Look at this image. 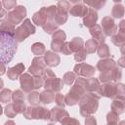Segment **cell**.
Instances as JSON below:
<instances>
[{
	"label": "cell",
	"mask_w": 125,
	"mask_h": 125,
	"mask_svg": "<svg viewBox=\"0 0 125 125\" xmlns=\"http://www.w3.org/2000/svg\"><path fill=\"white\" fill-rule=\"evenodd\" d=\"M0 55L1 62L9 63L18 50V41L14 33L0 32Z\"/></svg>",
	"instance_id": "1"
},
{
	"label": "cell",
	"mask_w": 125,
	"mask_h": 125,
	"mask_svg": "<svg viewBox=\"0 0 125 125\" xmlns=\"http://www.w3.org/2000/svg\"><path fill=\"white\" fill-rule=\"evenodd\" d=\"M86 79L87 78L79 77L75 80L74 85L65 95V104L67 105L72 106L79 104L81 99L86 95Z\"/></svg>",
	"instance_id": "2"
},
{
	"label": "cell",
	"mask_w": 125,
	"mask_h": 125,
	"mask_svg": "<svg viewBox=\"0 0 125 125\" xmlns=\"http://www.w3.org/2000/svg\"><path fill=\"white\" fill-rule=\"evenodd\" d=\"M101 96L97 93H86L79 103V110L82 116L93 115L99 107V100Z\"/></svg>",
	"instance_id": "3"
},
{
	"label": "cell",
	"mask_w": 125,
	"mask_h": 125,
	"mask_svg": "<svg viewBox=\"0 0 125 125\" xmlns=\"http://www.w3.org/2000/svg\"><path fill=\"white\" fill-rule=\"evenodd\" d=\"M20 84L24 93H30L44 87V80L42 76H33L30 73H23L20 77Z\"/></svg>",
	"instance_id": "4"
},
{
	"label": "cell",
	"mask_w": 125,
	"mask_h": 125,
	"mask_svg": "<svg viewBox=\"0 0 125 125\" xmlns=\"http://www.w3.org/2000/svg\"><path fill=\"white\" fill-rule=\"evenodd\" d=\"M23 117L25 119H41V120H48L51 118V110L47 109L44 106H26L24 111L22 112Z\"/></svg>",
	"instance_id": "5"
},
{
	"label": "cell",
	"mask_w": 125,
	"mask_h": 125,
	"mask_svg": "<svg viewBox=\"0 0 125 125\" xmlns=\"http://www.w3.org/2000/svg\"><path fill=\"white\" fill-rule=\"evenodd\" d=\"M35 31H36L35 26L32 24L31 21L29 19H25L21 23V25L16 28L15 37H16L18 42H22L28 36H30L31 34H34Z\"/></svg>",
	"instance_id": "6"
},
{
	"label": "cell",
	"mask_w": 125,
	"mask_h": 125,
	"mask_svg": "<svg viewBox=\"0 0 125 125\" xmlns=\"http://www.w3.org/2000/svg\"><path fill=\"white\" fill-rule=\"evenodd\" d=\"M6 19L8 21L13 23L14 25H17L19 23H21L23 19L26 16V8L22 5H18L13 11L7 13Z\"/></svg>",
	"instance_id": "7"
},
{
	"label": "cell",
	"mask_w": 125,
	"mask_h": 125,
	"mask_svg": "<svg viewBox=\"0 0 125 125\" xmlns=\"http://www.w3.org/2000/svg\"><path fill=\"white\" fill-rule=\"evenodd\" d=\"M122 78V70L116 66L113 69L106 71V72H101L99 75V80L102 83H107V82H118Z\"/></svg>",
	"instance_id": "8"
},
{
	"label": "cell",
	"mask_w": 125,
	"mask_h": 125,
	"mask_svg": "<svg viewBox=\"0 0 125 125\" xmlns=\"http://www.w3.org/2000/svg\"><path fill=\"white\" fill-rule=\"evenodd\" d=\"M46 70V62L44 57H35L32 60L31 65L28 68V73L33 76H42L44 71Z\"/></svg>",
	"instance_id": "9"
},
{
	"label": "cell",
	"mask_w": 125,
	"mask_h": 125,
	"mask_svg": "<svg viewBox=\"0 0 125 125\" xmlns=\"http://www.w3.org/2000/svg\"><path fill=\"white\" fill-rule=\"evenodd\" d=\"M95 71H96V68L93 65L85 63V62H79V63L75 64L74 68H73V72L77 76L87 78V79L91 78V77H94Z\"/></svg>",
	"instance_id": "10"
},
{
	"label": "cell",
	"mask_w": 125,
	"mask_h": 125,
	"mask_svg": "<svg viewBox=\"0 0 125 125\" xmlns=\"http://www.w3.org/2000/svg\"><path fill=\"white\" fill-rule=\"evenodd\" d=\"M66 39V34L63 30L58 29L52 35V42H51V49L55 53H61L62 45L64 44Z\"/></svg>",
	"instance_id": "11"
},
{
	"label": "cell",
	"mask_w": 125,
	"mask_h": 125,
	"mask_svg": "<svg viewBox=\"0 0 125 125\" xmlns=\"http://www.w3.org/2000/svg\"><path fill=\"white\" fill-rule=\"evenodd\" d=\"M101 27L105 36H112L113 34H115V32L117 31V28H118L117 24L114 21V19L109 16L103 18Z\"/></svg>",
	"instance_id": "12"
},
{
	"label": "cell",
	"mask_w": 125,
	"mask_h": 125,
	"mask_svg": "<svg viewBox=\"0 0 125 125\" xmlns=\"http://www.w3.org/2000/svg\"><path fill=\"white\" fill-rule=\"evenodd\" d=\"M71 8L69 10L70 16L73 17H85L89 11V7L82 1H70Z\"/></svg>",
	"instance_id": "13"
},
{
	"label": "cell",
	"mask_w": 125,
	"mask_h": 125,
	"mask_svg": "<svg viewBox=\"0 0 125 125\" xmlns=\"http://www.w3.org/2000/svg\"><path fill=\"white\" fill-rule=\"evenodd\" d=\"M111 42L115 46L120 47L123 44H125V20H122L119 22L117 31L115 32V34L111 36Z\"/></svg>",
	"instance_id": "14"
},
{
	"label": "cell",
	"mask_w": 125,
	"mask_h": 125,
	"mask_svg": "<svg viewBox=\"0 0 125 125\" xmlns=\"http://www.w3.org/2000/svg\"><path fill=\"white\" fill-rule=\"evenodd\" d=\"M116 92H117L116 83H113V82L103 83L101 86V90H100V96L113 100L116 97Z\"/></svg>",
	"instance_id": "15"
},
{
	"label": "cell",
	"mask_w": 125,
	"mask_h": 125,
	"mask_svg": "<svg viewBox=\"0 0 125 125\" xmlns=\"http://www.w3.org/2000/svg\"><path fill=\"white\" fill-rule=\"evenodd\" d=\"M66 117H69V114L63 107L54 106L51 109V118H50V120L52 122H61L62 120H63Z\"/></svg>",
	"instance_id": "16"
},
{
	"label": "cell",
	"mask_w": 125,
	"mask_h": 125,
	"mask_svg": "<svg viewBox=\"0 0 125 125\" xmlns=\"http://www.w3.org/2000/svg\"><path fill=\"white\" fill-rule=\"evenodd\" d=\"M117 66V63L115 61H113L112 59H102L98 62L97 63V69L100 70V72H106L109 71L111 69H113L114 67Z\"/></svg>",
	"instance_id": "17"
},
{
	"label": "cell",
	"mask_w": 125,
	"mask_h": 125,
	"mask_svg": "<svg viewBox=\"0 0 125 125\" xmlns=\"http://www.w3.org/2000/svg\"><path fill=\"white\" fill-rule=\"evenodd\" d=\"M24 70V64L20 62L12 67H9L7 69V75L10 80H17L19 79L22 74Z\"/></svg>",
	"instance_id": "18"
},
{
	"label": "cell",
	"mask_w": 125,
	"mask_h": 125,
	"mask_svg": "<svg viewBox=\"0 0 125 125\" xmlns=\"http://www.w3.org/2000/svg\"><path fill=\"white\" fill-rule=\"evenodd\" d=\"M63 81L61 78H52L50 80L44 81V87L47 90H52L54 92H60L63 87Z\"/></svg>",
	"instance_id": "19"
},
{
	"label": "cell",
	"mask_w": 125,
	"mask_h": 125,
	"mask_svg": "<svg viewBox=\"0 0 125 125\" xmlns=\"http://www.w3.org/2000/svg\"><path fill=\"white\" fill-rule=\"evenodd\" d=\"M97 21H98V13H97V11L92 9V8H89V11H88L87 15L83 18V24L86 27L91 28V27H93L94 25L97 24Z\"/></svg>",
	"instance_id": "20"
},
{
	"label": "cell",
	"mask_w": 125,
	"mask_h": 125,
	"mask_svg": "<svg viewBox=\"0 0 125 125\" xmlns=\"http://www.w3.org/2000/svg\"><path fill=\"white\" fill-rule=\"evenodd\" d=\"M89 31H90V34L92 35L93 39L96 40L100 45H102V44L104 43L106 36L104 35V31H103L101 25L96 24V25H94L93 27L89 28Z\"/></svg>",
	"instance_id": "21"
},
{
	"label": "cell",
	"mask_w": 125,
	"mask_h": 125,
	"mask_svg": "<svg viewBox=\"0 0 125 125\" xmlns=\"http://www.w3.org/2000/svg\"><path fill=\"white\" fill-rule=\"evenodd\" d=\"M43 57H44L46 65H48L50 67H55V66L59 65L61 62L60 56L53 51H47Z\"/></svg>",
	"instance_id": "22"
},
{
	"label": "cell",
	"mask_w": 125,
	"mask_h": 125,
	"mask_svg": "<svg viewBox=\"0 0 125 125\" xmlns=\"http://www.w3.org/2000/svg\"><path fill=\"white\" fill-rule=\"evenodd\" d=\"M102 84L100 83V80L95 77H91L86 79V90L87 93H97L100 95Z\"/></svg>",
	"instance_id": "23"
},
{
	"label": "cell",
	"mask_w": 125,
	"mask_h": 125,
	"mask_svg": "<svg viewBox=\"0 0 125 125\" xmlns=\"http://www.w3.org/2000/svg\"><path fill=\"white\" fill-rule=\"evenodd\" d=\"M111 111L117 113L118 115L123 113L125 111V99L123 98H114L111 105H110Z\"/></svg>",
	"instance_id": "24"
},
{
	"label": "cell",
	"mask_w": 125,
	"mask_h": 125,
	"mask_svg": "<svg viewBox=\"0 0 125 125\" xmlns=\"http://www.w3.org/2000/svg\"><path fill=\"white\" fill-rule=\"evenodd\" d=\"M32 21H33V23H35L36 25L42 26V27L47 23L48 18H47L46 14H45V12H44V10H43L42 8H41L39 11H37L36 13H34V15H33V17H32Z\"/></svg>",
	"instance_id": "25"
},
{
	"label": "cell",
	"mask_w": 125,
	"mask_h": 125,
	"mask_svg": "<svg viewBox=\"0 0 125 125\" xmlns=\"http://www.w3.org/2000/svg\"><path fill=\"white\" fill-rule=\"evenodd\" d=\"M55 92L52 90H47L45 89L43 92L40 93V101L44 104H49L55 101Z\"/></svg>",
	"instance_id": "26"
},
{
	"label": "cell",
	"mask_w": 125,
	"mask_h": 125,
	"mask_svg": "<svg viewBox=\"0 0 125 125\" xmlns=\"http://www.w3.org/2000/svg\"><path fill=\"white\" fill-rule=\"evenodd\" d=\"M124 15H125V7L121 4L120 1H118V3H115L114 6L112 7L111 16L113 19H120Z\"/></svg>",
	"instance_id": "27"
},
{
	"label": "cell",
	"mask_w": 125,
	"mask_h": 125,
	"mask_svg": "<svg viewBox=\"0 0 125 125\" xmlns=\"http://www.w3.org/2000/svg\"><path fill=\"white\" fill-rule=\"evenodd\" d=\"M69 45H70L72 53L74 54L77 51H79L80 49L84 48V41L81 37H73L71 39V41L69 42Z\"/></svg>",
	"instance_id": "28"
},
{
	"label": "cell",
	"mask_w": 125,
	"mask_h": 125,
	"mask_svg": "<svg viewBox=\"0 0 125 125\" xmlns=\"http://www.w3.org/2000/svg\"><path fill=\"white\" fill-rule=\"evenodd\" d=\"M26 100L30 104V105H32V106H38L39 104L41 103L40 94L38 92H36V91H32V92L28 93L27 97H26Z\"/></svg>",
	"instance_id": "29"
},
{
	"label": "cell",
	"mask_w": 125,
	"mask_h": 125,
	"mask_svg": "<svg viewBox=\"0 0 125 125\" xmlns=\"http://www.w3.org/2000/svg\"><path fill=\"white\" fill-rule=\"evenodd\" d=\"M42 9L44 10L47 18H48V21H55L56 17H57V14H58V7L57 5H52V6H49V7H42Z\"/></svg>",
	"instance_id": "30"
},
{
	"label": "cell",
	"mask_w": 125,
	"mask_h": 125,
	"mask_svg": "<svg viewBox=\"0 0 125 125\" xmlns=\"http://www.w3.org/2000/svg\"><path fill=\"white\" fill-rule=\"evenodd\" d=\"M31 52L33 53V55H35L36 57H40L43 54L46 53V49H45V45L41 42H35L34 44L31 45Z\"/></svg>",
	"instance_id": "31"
},
{
	"label": "cell",
	"mask_w": 125,
	"mask_h": 125,
	"mask_svg": "<svg viewBox=\"0 0 125 125\" xmlns=\"http://www.w3.org/2000/svg\"><path fill=\"white\" fill-rule=\"evenodd\" d=\"M99 46H100V44H99L96 40H94L93 38L87 40L86 43L84 44V48H85V50H86V52H87L88 54H93V53H95V52L98 50Z\"/></svg>",
	"instance_id": "32"
},
{
	"label": "cell",
	"mask_w": 125,
	"mask_h": 125,
	"mask_svg": "<svg viewBox=\"0 0 125 125\" xmlns=\"http://www.w3.org/2000/svg\"><path fill=\"white\" fill-rule=\"evenodd\" d=\"M58 23L55 21H48L47 23L42 27L43 30L47 33V34H54L57 30H58Z\"/></svg>",
	"instance_id": "33"
},
{
	"label": "cell",
	"mask_w": 125,
	"mask_h": 125,
	"mask_svg": "<svg viewBox=\"0 0 125 125\" xmlns=\"http://www.w3.org/2000/svg\"><path fill=\"white\" fill-rule=\"evenodd\" d=\"M4 113L6 116L10 117V118H13V117H16V115L19 114L18 110H17V107L15 105L14 103H11V104H8L5 108H4Z\"/></svg>",
	"instance_id": "34"
},
{
	"label": "cell",
	"mask_w": 125,
	"mask_h": 125,
	"mask_svg": "<svg viewBox=\"0 0 125 125\" xmlns=\"http://www.w3.org/2000/svg\"><path fill=\"white\" fill-rule=\"evenodd\" d=\"M12 97H13V92L10 89L4 88L1 90V92H0V102L1 103H3V104L9 103L12 100Z\"/></svg>",
	"instance_id": "35"
},
{
	"label": "cell",
	"mask_w": 125,
	"mask_h": 125,
	"mask_svg": "<svg viewBox=\"0 0 125 125\" xmlns=\"http://www.w3.org/2000/svg\"><path fill=\"white\" fill-rule=\"evenodd\" d=\"M89 8H92L94 10H101L105 5V0H94V1H85L84 2Z\"/></svg>",
	"instance_id": "36"
},
{
	"label": "cell",
	"mask_w": 125,
	"mask_h": 125,
	"mask_svg": "<svg viewBox=\"0 0 125 125\" xmlns=\"http://www.w3.org/2000/svg\"><path fill=\"white\" fill-rule=\"evenodd\" d=\"M97 52H98L99 57L102 58V59H107V58L110 56V50H109V47H108L106 44H104V43L99 46Z\"/></svg>",
	"instance_id": "37"
},
{
	"label": "cell",
	"mask_w": 125,
	"mask_h": 125,
	"mask_svg": "<svg viewBox=\"0 0 125 125\" xmlns=\"http://www.w3.org/2000/svg\"><path fill=\"white\" fill-rule=\"evenodd\" d=\"M76 76H77V75H76L73 71H68V72L64 73V75H63V77H62V81H63L64 84H66V85H68V86H71V85L75 82Z\"/></svg>",
	"instance_id": "38"
},
{
	"label": "cell",
	"mask_w": 125,
	"mask_h": 125,
	"mask_svg": "<svg viewBox=\"0 0 125 125\" xmlns=\"http://www.w3.org/2000/svg\"><path fill=\"white\" fill-rule=\"evenodd\" d=\"M13 103H21V102H24L25 100V96H24V92L21 90H16L13 92V97H12Z\"/></svg>",
	"instance_id": "39"
},
{
	"label": "cell",
	"mask_w": 125,
	"mask_h": 125,
	"mask_svg": "<svg viewBox=\"0 0 125 125\" xmlns=\"http://www.w3.org/2000/svg\"><path fill=\"white\" fill-rule=\"evenodd\" d=\"M87 52L85 50V48H82L80 49L79 51H77L76 53H74V60L77 62H82L83 61L86 60L87 58Z\"/></svg>",
	"instance_id": "40"
},
{
	"label": "cell",
	"mask_w": 125,
	"mask_h": 125,
	"mask_svg": "<svg viewBox=\"0 0 125 125\" xmlns=\"http://www.w3.org/2000/svg\"><path fill=\"white\" fill-rule=\"evenodd\" d=\"M67 18H68V13H63V12H59L58 11V14H57V17L55 19V21L59 25H61V24H63V23L66 22Z\"/></svg>",
	"instance_id": "41"
},
{
	"label": "cell",
	"mask_w": 125,
	"mask_h": 125,
	"mask_svg": "<svg viewBox=\"0 0 125 125\" xmlns=\"http://www.w3.org/2000/svg\"><path fill=\"white\" fill-rule=\"evenodd\" d=\"M1 3V5L3 6V8L6 10V11H9V12H11V11H13L18 5H17V1H15V0H8V1H1L0 2Z\"/></svg>",
	"instance_id": "42"
},
{
	"label": "cell",
	"mask_w": 125,
	"mask_h": 125,
	"mask_svg": "<svg viewBox=\"0 0 125 125\" xmlns=\"http://www.w3.org/2000/svg\"><path fill=\"white\" fill-rule=\"evenodd\" d=\"M55 103H56L57 106L64 107L66 105V104H65V96H63L62 94L58 92L56 94V97H55Z\"/></svg>",
	"instance_id": "43"
},
{
	"label": "cell",
	"mask_w": 125,
	"mask_h": 125,
	"mask_svg": "<svg viewBox=\"0 0 125 125\" xmlns=\"http://www.w3.org/2000/svg\"><path fill=\"white\" fill-rule=\"evenodd\" d=\"M119 115L113 111H110L106 114V121L107 122H115V123H118L119 122Z\"/></svg>",
	"instance_id": "44"
},
{
	"label": "cell",
	"mask_w": 125,
	"mask_h": 125,
	"mask_svg": "<svg viewBox=\"0 0 125 125\" xmlns=\"http://www.w3.org/2000/svg\"><path fill=\"white\" fill-rule=\"evenodd\" d=\"M115 98H123L125 99V84L118 83L117 84V92Z\"/></svg>",
	"instance_id": "45"
},
{
	"label": "cell",
	"mask_w": 125,
	"mask_h": 125,
	"mask_svg": "<svg viewBox=\"0 0 125 125\" xmlns=\"http://www.w3.org/2000/svg\"><path fill=\"white\" fill-rule=\"evenodd\" d=\"M62 125H80V122L75 119V118H71V117H66L63 120L61 121Z\"/></svg>",
	"instance_id": "46"
},
{
	"label": "cell",
	"mask_w": 125,
	"mask_h": 125,
	"mask_svg": "<svg viewBox=\"0 0 125 125\" xmlns=\"http://www.w3.org/2000/svg\"><path fill=\"white\" fill-rule=\"evenodd\" d=\"M63 55H70L72 54V51H71V48H70V45H69V42H64V44L62 45V52Z\"/></svg>",
	"instance_id": "47"
},
{
	"label": "cell",
	"mask_w": 125,
	"mask_h": 125,
	"mask_svg": "<svg viewBox=\"0 0 125 125\" xmlns=\"http://www.w3.org/2000/svg\"><path fill=\"white\" fill-rule=\"evenodd\" d=\"M85 125H97V120L93 115L87 116L85 119Z\"/></svg>",
	"instance_id": "48"
},
{
	"label": "cell",
	"mask_w": 125,
	"mask_h": 125,
	"mask_svg": "<svg viewBox=\"0 0 125 125\" xmlns=\"http://www.w3.org/2000/svg\"><path fill=\"white\" fill-rule=\"evenodd\" d=\"M116 63H117V66L122 67V68H125V56H123V57L119 58Z\"/></svg>",
	"instance_id": "49"
},
{
	"label": "cell",
	"mask_w": 125,
	"mask_h": 125,
	"mask_svg": "<svg viewBox=\"0 0 125 125\" xmlns=\"http://www.w3.org/2000/svg\"><path fill=\"white\" fill-rule=\"evenodd\" d=\"M5 70H7V69L5 68V63L1 62V75H3V74L5 73Z\"/></svg>",
	"instance_id": "50"
},
{
	"label": "cell",
	"mask_w": 125,
	"mask_h": 125,
	"mask_svg": "<svg viewBox=\"0 0 125 125\" xmlns=\"http://www.w3.org/2000/svg\"><path fill=\"white\" fill-rule=\"evenodd\" d=\"M120 52L123 56H125V44H123L121 47H120Z\"/></svg>",
	"instance_id": "51"
},
{
	"label": "cell",
	"mask_w": 125,
	"mask_h": 125,
	"mask_svg": "<svg viewBox=\"0 0 125 125\" xmlns=\"http://www.w3.org/2000/svg\"><path fill=\"white\" fill-rule=\"evenodd\" d=\"M4 125H16V123L13 121V120H8V121H6L5 122V124Z\"/></svg>",
	"instance_id": "52"
},
{
	"label": "cell",
	"mask_w": 125,
	"mask_h": 125,
	"mask_svg": "<svg viewBox=\"0 0 125 125\" xmlns=\"http://www.w3.org/2000/svg\"><path fill=\"white\" fill-rule=\"evenodd\" d=\"M106 125H118V123H115V122H107Z\"/></svg>",
	"instance_id": "53"
},
{
	"label": "cell",
	"mask_w": 125,
	"mask_h": 125,
	"mask_svg": "<svg viewBox=\"0 0 125 125\" xmlns=\"http://www.w3.org/2000/svg\"><path fill=\"white\" fill-rule=\"evenodd\" d=\"M118 125H125V120H122V121H120V122L118 123Z\"/></svg>",
	"instance_id": "54"
},
{
	"label": "cell",
	"mask_w": 125,
	"mask_h": 125,
	"mask_svg": "<svg viewBox=\"0 0 125 125\" xmlns=\"http://www.w3.org/2000/svg\"><path fill=\"white\" fill-rule=\"evenodd\" d=\"M48 125H55V124H54V123H53V122H51V123H49V124H48Z\"/></svg>",
	"instance_id": "55"
}]
</instances>
